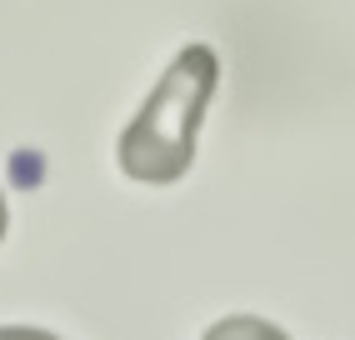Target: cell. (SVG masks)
<instances>
[{"label": "cell", "mask_w": 355, "mask_h": 340, "mask_svg": "<svg viewBox=\"0 0 355 340\" xmlns=\"http://www.w3.org/2000/svg\"><path fill=\"white\" fill-rule=\"evenodd\" d=\"M220 85V56L210 45H185L125 126L115 160L140 185H175L196 160V135L205 126L210 95Z\"/></svg>", "instance_id": "6da1fadb"}, {"label": "cell", "mask_w": 355, "mask_h": 340, "mask_svg": "<svg viewBox=\"0 0 355 340\" xmlns=\"http://www.w3.org/2000/svg\"><path fill=\"white\" fill-rule=\"evenodd\" d=\"M205 340H291V335L270 321H260V315H225L205 330Z\"/></svg>", "instance_id": "7a4b0ae2"}, {"label": "cell", "mask_w": 355, "mask_h": 340, "mask_svg": "<svg viewBox=\"0 0 355 340\" xmlns=\"http://www.w3.org/2000/svg\"><path fill=\"white\" fill-rule=\"evenodd\" d=\"M0 340H60V335L35 330V325H0Z\"/></svg>", "instance_id": "3957f363"}, {"label": "cell", "mask_w": 355, "mask_h": 340, "mask_svg": "<svg viewBox=\"0 0 355 340\" xmlns=\"http://www.w3.org/2000/svg\"><path fill=\"white\" fill-rule=\"evenodd\" d=\"M6 226H10V210H6V196H0V240H6Z\"/></svg>", "instance_id": "277c9868"}]
</instances>
